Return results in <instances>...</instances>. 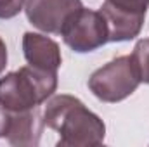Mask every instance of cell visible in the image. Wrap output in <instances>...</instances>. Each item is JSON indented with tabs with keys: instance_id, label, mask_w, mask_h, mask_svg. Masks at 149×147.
Returning <instances> with one entry per match:
<instances>
[{
	"instance_id": "cell-1",
	"label": "cell",
	"mask_w": 149,
	"mask_h": 147,
	"mask_svg": "<svg viewBox=\"0 0 149 147\" xmlns=\"http://www.w3.org/2000/svg\"><path fill=\"white\" fill-rule=\"evenodd\" d=\"M43 123L59 133V147L101 146L106 137L102 119L87 109L80 99L68 94L56 95L47 102Z\"/></svg>"
},
{
	"instance_id": "cell-2",
	"label": "cell",
	"mask_w": 149,
	"mask_h": 147,
	"mask_svg": "<svg viewBox=\"0 0 149 147\" xmlns=\"http://www.w3.org/2000/svg\"><path fill=\"white\" fill-rule=\"evenodd\" d=\"M57 88V73L23 66L0 78V106L9 112L38 107Z\"/></svg>"
},
{
	"instance_id": "cell-3",
	"label": "cell",
	"mask_w": 149,
	"mask_h": 147,
	"mask_svg": "<svg viewBox=\"0 0 149 147\" xmlns=\"http://www.w3.org/2000/svg\"><path fill=\"white\" fill-rule=\"evenodd\" d=\"M141 80L132 64L130 55H120L104 64L88 78L90 92L102 102H120L132 95Z\"/></svg>"
},
{
	"instance_id": "cell-4",
	"label": "cell",
	"mask_w": 149,
	"mask_h": 147,
	"mask_svg": "<svg viewBox=\"0 0 149 147\" xmlns=\"http://www.w3.org/2000/svg\"><path fill=\"white\" fill-rule=\"evenodd\" d=\"M61 35L71 50L85 54L108 43V26L99 10L81 7L68 19Z\"/></svg>"
},
{
	"instance_id": "cell-5",
	"label": "cell",
	"mask_w": 149,
	"mask_h": 147,
	"mask_svg": "<svg viewBox=\"0 0 149 147\" xmlns=\"http://www.w3.org/2000/svg\"><path fill=\"white\" fill-rule=\"evenodd\" d=\"M81 7V0H26L24 10L35 28L61 35L68 19Z\"/></svg>"
},
{
	"instance_id": "cell-6",
	"label": "cell",
	"mask_w": 149,
	"mask_h": 147,
	"mask_svg": "<svg viewBox=\"0 0 149 147\" xmlns=\"http://www.w3.org/2000/svg\"><path fill=\"white\" fill-rule=\"evenodd\" d=\"M108 26V42H128L141 33L144 24V12L116 7L106 2L99 10Z\"/></svg>"
},
{
	"instance_id": "cell-7",
	"label": "cell",
	"mask_w": 149,
	"mask_h": 147,
	"mask_svg": "<svg viewBox=\"0 0 149 147\" xmlns=\"http://www.w3.org/2000/svg\"><path fill=\"white\" fill-rule=\"evenodd\" d=\"M23 52H24L26 62L37 69L57 73V69L63 62L59 45L49 37H43L38 33H31V31L24 33Z\"/></svg>"
},
{
	"instance_id": "cell-8",
	"label": "cell",
	"mask_w": 149,
	"mask_h": 147,
	"mask_svg": "<svg viewBox=\"0 0 149 147\" xmlns=\"http://www.w3.org/2000/svg\"><path fill=\"white\" fill-rule=\"evenodd\" d=\"M45 123L40 116L38 107L19 112H10L9 126H7V140L9 144L17 147H35L40 142L42 130Z\"/></svg>"
},
{
	"instance_id": "cell-9",
	"label": "cell",
	"mask_w": 149,
	"mask_h": 147,
	"mask_svg": "<svg viewBox=\"0 0 149 147\" xmlns=\"http://www.w3.org/2000/svg\"><path fill=\"white\" fill-rule=\"evenodd\" d=\"M130 59H132V64L137 71L141 83L149 85V38H142L135 43Z\"/></svg>"
},
{
	"instance_id": "cell-10",
	"label": "cell",
	"mask_w": 149,
	"mask_h": 147,
	"mask_svg": "<svg viewBox=\"0 0 149 147\" xmlns=\"http://www.w3.org/2000/svg\"><path fill=\"white\" fill-rule=\"evenodd\" d=\"M24 0H0V19L16 17L23 9Z\"/></svg>"
},
{
	"instance_id": "cell-11",
	"label": "cell",
	"mask_w": 149,
	"mask_h": 147,
	"mask_svg": "<svg viewBox=\"0 0 149 147\" xmlns=\"http://www.w3.org/2000/svg\"><path fill=\"white\" fill-rule=\"evenodd\" d=\"M116 7H121V9H128V10H135V12H144L148 10L149 7V0H106Z\"/></svg>"
},
{
	"instance_id": "cell-12",
	"label": "cell",
	"mask_w": 149,
	"mask_h": 147,
	"mask_svg": "<svg viewBox=\"0 0 149 147\" xmlns=\"http://www.w3.org/2000/svg\"><path fill=\"white\" fill-rule=\"evenodd\" d=\"M9 119H10V112L0 106V137H5L7 126H9Z\"/></svg>"
},
{
	"instance_id": "cell-13",
	"label": "cell",
	"mask_w": 149,
	"mask_h": 147,
	"mask_svg": "<svg viewBox=\"0 0 149 147\" xmlns=\"http://www.w3.org/2000/svg\"><path fill=\"white\" fill-rule=\"evenodd\" d=\"M5 64H7V47H5L3 40L0 38V73L5 69Z\"/></svg>"
}]
</instances>
